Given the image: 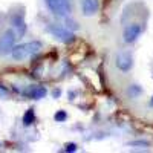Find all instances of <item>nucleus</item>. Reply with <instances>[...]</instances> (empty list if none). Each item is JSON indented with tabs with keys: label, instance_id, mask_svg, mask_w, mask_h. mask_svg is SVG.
<instances>
[{
	"label": "nucleus",
	"instance_id": "obj_1",
	"mask_svg": "<svg viewBox=\"0 0 153 153\" xmlns=\"http://www.w3.org/2000/svg\"><path fill=\"white\" fill-rule=\"evenodd\" d=\"M40 49H42V43L34 40V42H28V43L16 45L14 48H12V51H11V55H12V58H14V60L22 61L25 58H28V57L37 54Z\"/></svg>",
	"mask_w": 153,
	"mask_h": 153
},
{
	"label": "nucleus",
	"instance_id": "obj_2",
	"mask_svg": "<svg viewBox=\"0 0 153 153\" xmlns=\"http://www.w3.org/2000/svg\"><path fill=\"white\" fill-rule=\"evenodd\" d=\"M49 11L57 17H66L71 14V3L69 0H45Z\"/></svg>",
	"mask_w": 153,
	"mask_h": 153
},
{
	"label": "nucleus",
	"instance_id": "obj_3",
	"mask_svg": "<svg viewBox=\"0 0 153 153\" xmlns=\"http://www.w3.org/2000/svg\"><path fill=\"white\" fill-rule=\"evenodd\" d=\"M16 38H17V34L14 29H6L2 37H0V55H8L11 54L12 48L16 46Z\"/></svg>",
	"mask_w": 153,
	"mask_h": 153
},
{
	"label": "nucleus",
	"instance_id": "obj_4",
	"mask_svg": "<svg viewBox=\"0 0 153 153\" xmlns=\"http://www.w3.org/2000/svg\"><path fill=\"white\" fill-rule=\"evenodd\" d=\"M141 32H143V25H139V23H130V25H127V26L124 28L123 38H124V42L127 45H130V43H135L138 40V37L141 35Z\"/></svg>",
	"mask_w": 153,
	"mask_h": 153
},
{
	"label": "nucleus",
	"instance_id": "obj_5",
	"mask_svg": "<svg viewBox=\"0 0 153 153\" xmlns=\"http://www.w3.org/2000/svg\"><path fill=\"white\" fill-rule=\"evenodd\" d=\"M115 65L117 68L123 72H129L133 68V57L130 52L127 51H121V52L117 54V58H115Z\"/></svg>",
	"mask_w": 153,
	"mask_h": 153
},
{
	"label": "nucleus",
	"instance_id": "obj_6",
	"mask_svg": "<svg viewBox=\"0 0 153 153\" xmlns=\"http://www.w3.org/2000/svg\"><path fill=\"white\" fill-rule=\"evenodd\" d=\"M49 32L52 34L57 40L63 42V43H72L75 40V35L74 32H71L69 29L66 28H61V26H51L49 28Z\"/></svg>",
	"mask_w": 153,
	"mask_h": 153
},
{
	"label": "nucleus",
	"instance_id": "obj_7",
	"mask_svg": "<svg viewBox=\"0 0 153 153\" xmlns=\"http://www.w3.org/2000/svg\"><path fill=\"white\" fill-rule=\"evenodd\" d=\"M81 9H83V14L86 17H91V16H94V14L98 12L100 2L98 0H83L81 2Z\"/></svg>",
	"mask_w": 153,
	"mask_h": 153
},
{
	"label": "nucleus",
	"instance_id": "obj_8",
	"mask_svg": "<svg viewBox=\"0 0 153 153\" xmlns=\"http://www.w3.org/2000/svg\"><path fill=\"white\" fill-rule=\"evenodd\" d=\"M12 26H14L16 34L19 37H23L25 32H26V23H25V20H23V16H20V14L12 17Z\"/></svg>",
	"mask_w": 153,
	"mask_h": 153
},
{
	"label": "nucleus",
	"instance_id": "obj_9",
	"mask_svg": "<svg viewBox=\"0 0 153 153\" xmlns=\"http://www.w3.org/2000/svg\"><path fill=\"white\" fill-rule=\"evenodd\" d=\"M26 95L29 98H34V100H40L46 95V89L40 87V86H35V87H31L29 91H26Z\"/></svg>",
	"mask_w": 153,
	"mask_h": 153
},
{
	"label": "nucleus",
	"instance_id": "obj_10",
	"mask_svg": "<svg viewBox=\"0 0 153 153\" xmlns=\"http://www.w3.org/2000/svg\"><path fill=\"white\" fill-rule=\"evenodd\" d=\"M141 94H143V89L138 84H132L129 89H127V95H129L130 98H138Z\"/></svg>",
	"mask_w": 153,
	"mask_h": 153
},
{
	"label": "nucleus",
	"instance_id": "obj_11",
	"mask_svg": "<svg viewBox=\"0 0 153 153\" xmlns=\"http://www.w3.org/2000/svg\"><path fill=\"white\" fill-rule=\"evenodd\" d=\"M34 120H35L34 110H32V109H28L26 112H25V115H23V124H25V126H31V124L34 123Z\"/></svg>",
	"mask_w": 153,
	"mask_h": 153
},
{
	"label": "nucleus",
	"instance_id": "obj_12",
	"mask_svg": "<svg viewBox=\"0 0 153 153\" xmlns=\"http://www.w3.org/2000/svg\"><path fill=\"white\" fill-rule=\"evenodd\" d=\"M54 120H55L57 123H63V121H66V120H68V113H66L65 110H58V112L54 115Z\"/></svg>",
	"mask_w": 153,
	"mask_h": 153
},
{
	"label": "nucleus",
	"instance_id": "obj_13",
	"mask_svg": "<svg viewBox=\"0 0 153 153\" xmlns=\"http://www.w3.org/2000/svg\"><path fill=\"white\" fill-rule=\"evenodd\" d=\"M130 146H143V147H149V143H147V141H133V143H130Z\"/></svg>",
	"mask_w": 153,
	"mask_h": 153
},
{
	"label": "nucleus",
	"instance_id": "obj_14",
	"mask_svg": "<svg viewBox=\"0 0 153 153\" xmlns=\"http://www.w3.org/2000/svg\"><path fill=\"white\" fill-rule=\"evenodd\" d=\"M66 152H75L76 150V146L74 144V143H71V144H66V149H65Z\"/></svg>",
	"mask_w": 153,
	"mask_h": 153
},
{
	"label": "nucleus",
	"instance_id": "obj_15",
	"mask_svg": "<svg viewBox=\"0 0 153 153\" xmlns=\"http://www.w3.org/2000/svg\"><path fill=\"white\" fill-rule=\"evenodd\" d=\"M60 94H61V92L58 91V89H57V91H54V92H52V95H54L55 98H57V97H60Z\"/></svg>",
	"mask_w": 153,
	"mask_h": 153
},
{
	"label": "nucleus",
	"instance_id": "obj_16",
	"mask_svg": "<svg viewBox=\"0 0 153 153\" xmlns=\"http://www.w3.org/2000/svg\"><path fill=\"white\" fill-rule=\"evenodd\" d=\"M150 106H153V97H152V101H150Z\"/></svg>",
	"mask_w": 153,
	"mask_h": 153
},
{
	"label": "nucleus",
	"instance_id": "obj_17",
	"mask_svg": "<svg viewBox=\"0 0 153 153\" xmlns=\"http://www.w3.org/2000/svg\"><path fill=\"white\" fill-rule=\"evenodd\" d=\"M0 146H2V144H0Z\"/></svg>",
	"mask_w": 153,
	"mask_h": 153
}]
</instances>
